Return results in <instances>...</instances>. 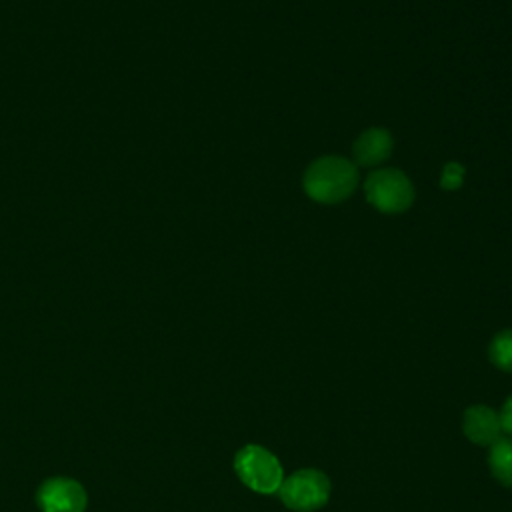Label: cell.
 <instances>
[{
  "label": "cell",
  "mask_w": 512,
  "mask_h": 512,
  "mask_svg": "<svg viewBox=\"0 0 512 512\" xmlns=\"http://www.w3.org/2000/svg\"><path fill=\"white\" fill-rule=\"evenodd\" d=\"M280 500L294 512H314L322 508L330 498V480L316 468H304L288 478L280 486Z\"/></svg>",
  "instance_id": "277c9868"
},
{
  "label": "cell",
  "mask_w": 512,
  "mask_h": 512,
  "mask_svg": "<svg viewBox=\"0 0 512 512\" xmlns=\"http://www.w3.org/2000/svg\"><path fill=\"white\" fill-rule=\"evenodd\" d=\"M488 464L494 478L506 488H512V438H498L490 446Z\"/></svg>",
  "instance_id": "ba28073f"
},
{
  "label": "cell",
  "mask_w": 512,
  "mask_h": 512,
  "mask_svg": "<svg viewBox=\"0 0 512 512\" xmlns=\"http://www.w3.org/2000/svg\"><path fill=\"white\" fill-rule=\"evenodd\" d=\"M394 148L392 134L386 128H368L364 130L352 146L356 166H378L382 164Z\"/></svg>",
  "instance_id": "8992f818"
},
{
  "label": "cell",
  "mask_w": 512,
  "mask_h": 512,
  "mask_svg": "<svg viewBox=\"0 0 512 512\" xmlns=\"http://www.w3.org/2000/svg\"><path fill=\"white\" fill-rule=\"evenodd\" d=\"M366 200L384 214H400L414 202V186L398 168H376L364 180Z\"/></svg>",
  "instance_id": "7a4b0ae2"
},
{
  "label": "cell",
  "mask_w": 512,
  "mask_h": 512,
  "mask_svg": "<svg viewBox=\"0 0 512 512\" xmlns=\"http://www.w3.org/2000/svg\"><path fill=\"white\" fill-rule=\"evenodd\" d=\"M464 180V166L462 164H456V162H450L444 166L442 170V178H440V184L442 188L446 190H454L462 184Z\"/></svg>",
  "instance_id": "30bf717a"
},
{
  "label": "cell",
  "mask_w": 512,
  "mask_h": 512,
  "mask_svg": "<svg viewBox=\"0 0 512 512\" xmlns=\"http://www.w3.org/2000/svg\"><path fill=\"white\" fill-rule=\"evenodd\" d=\"M488 358L496 368L512 372V328L502 330L492 338L488 346Z\"/></svg>",
  "instance_id": "9c48e42d"
},
{
  "label": "cell",
  "mask_w": 512,
  "mask_h": 512,
  "mask_svg": "<svg viewBox=\"0 0 512 512\" xmlns=\"http://www.w3.org/2000/svg\"><path fill=\"white\" fill-rule=\"evenodd\" d=\"M462 428H464L466 438L480 446H492L500 438V432H502L500 416L492 408L482 406V404L470 406L464 412Z\"/></svg>",
  "instance_id": "52a82bcc"
},
{
  "label": "cell",
  "mask_w": 512,
  "mask_h": 512,
  "mask_svg": "<svg viewBox=\"0 0 512 512\" xmlns=\"http://www.w3.org/2000/svg\"><path fill=\"white\" fill-rule=\"evenodd\" d=\"M36 502L42 512H84L86 492L72 478H50L38 488Z\"/></svg>",
  "instance_id": "5b68a950"
},
{
  "label": "cell",
  "mask_w": 512,
  "mask_h": 512,
  "mask_svg": "<svg viewBox=\"0 0 512 512\" xmlns=\"http://www.w3.org/2000/svg\"><path fill=\"white\" fill-rule=\"evenodd\" d=\"M498 416H500V426H502V430L508 432V434H512V396L504 402L502 412H500Z\"/></svg>",
  "instance_id": "8fae6325"
},
{
  "label": "cell",
  "mask_w": 512,
  "mask_h": 512,
  "mask_svg": "<svg viewBox=\"0 0 512 512\" xmlns=\"http://www.w3.org/2000/svg\"><path fill=\"white\" fill-rule=\"evenodd\" d=\"M234 470L244 486L260 494H274L284 482L278 458L258 444H248L238 450L234 458Z\"/></svg>",
  "instance_id": "3957f363"
},
{
  "label": "cell",
  "mask_w": 512,
  "mask_h": 512,
  "mask_svg": "<svg viewBox=\"0 0 512 512\" xmlns=\"http://www.w3.org/2000/svg\"><path fill=\"white\" fill-rule=\"evenodd\" d=\"M304 192L318 204H340L358 186V168L342 156H322L308 164L302 178Z\"/></svg>",
  "instance_id": "6da1fadb"
}]
</instances>
